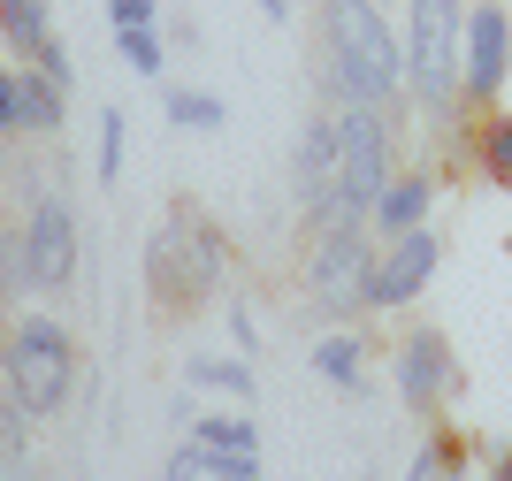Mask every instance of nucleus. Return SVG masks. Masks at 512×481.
Returning <instances> with one entry per match:
<instances>
[{"label":"nucleus","instance_id":"nucleus-8","mask_svg":"<svg viewBox=\"0 0 512 481\" xmlns=\"http://www.w3.org/2000/svg\"><path fill=\"white\" fill-rule=\"evenodd\" d=\"M436 260H444V237L428 230V222L406 230V237H383V260H375V275H367V314H398V306H413V298L428 291Z\"/></svg>","mask_w":512,"mask_h":481},{"label":"nucleus","instance_id":"nucleus-22","mask_svg":"<svg viewBox=\"0 0 512 481\" xmlns=\"http://www.w3.org/2000/svg\"><path fill=\"white\" fill-rule=\"evenodd\" d=\"M123 138H130L123 107H107V115H100V184H115V176H123Z\"/></svg>","mask_w":512,"mask_h":481},{"label":"nucleus","instance_id":"nucleus-24","mask_svg":"<svg viewBox=\"0 0 512 481\" xmlns=\"http://www.w3.org/2000/svg\"><path fill=\"white\" fill-rule=\"evenodd\" d=\"M169 474H176V481H184V474H207V443H199V436L176 443V451H169Z\"/></svg>","mask_w":512,"mask_h":481},{"label":"nucleus","instance_id":"nucleus-27","mask_svg":"<svg viewBox=\"0 0 512 481\" xmlns=\"http://www.w3.org/2000/svg\"><path fill=\"white\" fill-rule=\"evenodd\" d=\"M260 16H268V23H291V0H260Z\"/></svg>","mask_w":512,"mask_h":481},{"label":"nucleus","instance_id":"nucleus-25","mask_svg":"<svg viewBox=\"0 0 512 481\" xmlns=\"http://www.w3.org/2000/svg\"><path fill=\"white\" fill-rule=\"evenodd\" d=\"M230 344H237V352H260V329H253V306H230Z\"/></svg>","mask_w":512,"mask_h":481},{"label":"nucleus","instance_id":"nucleus-15","mask_svg":"<svg viewBox=\"0 0 512 481\" xmlns=\"http://www.w3.org/2000/svg\"><path fill=\"white\" fill-rule=\"evenodd\" d=\"M428 199H436V184L428 176H398V184L375 199V237H406L428 222Z\"/></svg>","mask_w":512,"mask_h":481},{"label":"nucleus","instance_id":"nucleus-17","mask_svg":"<svg viewBox=\"0 0 512 481\" xmlns=\"http://www.w3.org/2000/svg\"><path fill=\"white\" fill-rule=\"evenodd\" d=\"M184 382H192V390H222V398H253V367H245V359H207V352H192Z\"/></svg>","mask_w":512,"mask_h":481},{"label":"nucleus","instance_id":"nucleus-21","mask_svg":"<svg viewBox=\"0 0 512 481\" xmlns=\"http://www.w3.org/2000/svg\"><path fill=\"white\" fill-rule=\"evenodd\" d=\"M482 168H490L497 184L512 191V115H497V123L482 130Z\"/></svg>","mask_w":512,"mask_h":481},{"label":"nucleus","instance_id":"nucleus-20","mask_svg":"<svg viewBox=\"0 0 512 481\" xmlns=\"http://www.w3.org/2000/svg\"><path fill=\"white\" fill-rule=\"evenodd\" d=\"M31 420L39 413H23L16 398H0V459L8 466H23V451H31Z\"/></svg>","mask_w":512,"mask_h":481},{"label":"nucleus","instance_id":"nucleus-26","mask_svg":"<svg viewBox=\"0 0 512 481\" xmlns=\"http://www.w3.org/2000/svg\"><path fill=\"white\" fill-rule=\"evenodd\" d=\"M451 466H459V459H451V451H436V443H428L421 459H413V474H451Z\"/></svg>","mask_w":512,"mask_h":481},{"label":"nucleus","instance_id":"nucleus-23","mask_svg":"<svg viewBox=\"0 0 512 481\" xmlns=\"http://www.w3.org/2000/svg\"><path fill=\"white\" fill-rule=\"evenodd\" d=\"M107 23L123 31V23H161V8L153 0H107Z\"/></svg>","mask_w":512,"mask_h":481},{"label":"nucleus","instance_id":"nucleus-1","mask_svg":"<svg viewBox=\"0 0 512 481\" xmlns=\"http://www.w3.org/2000/svg\"><path fill=\"white\" fill-rule=\"evenodd\" d=\"M321 62L352 100L390 107L406 92V39L383 23V0H321Z\"/></svg>","mask_w":512,"mask_h":481},{"label":"nucleus","instance_id":"nucleus-5","mask_svg":"<svg viewBox=\"0 0 512 481\" xmlns=\"http://www.w3.org/2000/svg\"><path fill=\"white\" fill-rule=\"evenodd\" d=\"M367 275H375V245H367V222H329L306 245V298H314L329 321L367 314Z\"/></svg>","mask_w":512,"mask_h":481},{"label":"nucleus","instance_id":"nucleus-9","mask_svg":"<svg viewBox=\"0 0 512 481\" xmlns=\"http://www.w3.org/2000/svg\"><path fill=\"white\" fill-rule=\"evenodd\" d=\"M23 252H31V268H39V291H62L69 275H77V214H69L62 191H31Z\"/></svg>","mask_w":512,"mask_h":481},{"label":"nucleus","instance_id":"nucleus-11","mask_svg":"<svg viewBox=\"0 0 512 481\" xmlns=\"http://www.w3.org/2000/svg\"><path fill=\"white\" fill-rule=\"evenodd\" d=\"M512 69V16L497 0L467 8V100H497V84Z\"/></svg>","mask_w":512,"mask_h":481},{"label":"nucleus","instance_id":"nucleus-19","mask_svg":"<svg viewBox=\"0 0 512 481\" xmlns=\"http://www.w3.org/2000/svg\"><path fill=\"white\" fill-rule=\"evenodd\" d=\"M169 123L176 130H222V123H230V107L214 100V92H169Z\"/></svg>","mask_w":512,"mask_h":481},{"label":"nucleus","instance_id":"nucleus-2","mask_svg":"<svg viewBox=\"0 0 512 481\" xmlns=\"http://www.w3.org/2000/svg\"><path fill=\"white\" fill-rule=\"evenodd\" d=\"M222 268H230L222 230L192 207H176L169 222L146 237V291L161 298V306H199V298H214L222 291Z\"/></svg>","mask_w":512,"mask_h":481},{"label":"nucleus","instance_id":"nucleus-18","mask_svg":"<svg viewBox=\"0 0 512 481\" xmlns=\"http://www.w3.org/2000/svg\"><path fill=\"white\" fill-rule=\"evenodd\" d=\"M115 54L130 62V77H161V62H169L161 39H153V23H123V31H115Z\"/></svg>","mask_w":512,"mask_h":481},{"label":"nucleus","instance_id":"nucleus-4","mask_svg":"<svg viewBox=\"0 0 512 481\" xmlns=\"http://www.w3.org/2000/svg\"><path fill=\"white\" fill-rule=\"evenodd\" d=\"M8 398L39 420L69 413V398H77V344H69V329L54 314L16 321V336H8Z\"/></svg>","mask_w":512,"mask_h":481},{"label":"nucleus","instance_id":"nucleus-3","mask_svg":"<svg viewBox=\"0 0 512 481\" xmlns=\"http://www.w3.org/2000/svg\"><path fill=\"white\" fill-rule=\"evenodd\" d=\"M406 92L428 115L467 92V8L459 0H406Z\"/></svg>","mask_w":512,"mask_h":481},{"label":"nucleus","instance_id":"nucleus-10","mask_svg":"<svg viewBox=\"0 0 512 481\" xmlns=\"http://www.w3.org/2000/svg\"><path fill=\"white\" fill-rule=\"evenodd\" d=\"M0 130L8 138H54L62 130V84L39 62H16L0 77Z\"/></svg>","mask_w":512,"mask_h":481},{"label":"nucleus","instance_id":"nucleus-7","mask_svg":"<svg viewBox=\"0 0 512 481\" xmlns=\"http://www.w3.org/2000/svg\"><path fill=\"white\" fill-rule=\"evenodd\" d=\"M291 184H299L306 230L344 222V130H337V107H329V115H306L299 153H291Z\"/></svg>","mask_w":512,"mask_h":481},{"label":"nucleus","instance_id":"nucleus-13","mask_svg":"<svg viewBox=\"0 0 512 481\" xmlns=\"http://www.w3.org/2000/svg\"><path fill=\"white\" fill-rule=\"evenodd\" d=\"M192 436L207 443V474H230V481H253L260 474V428L253 420H192Z\"/></svg>","mask_w":512,"mask_h":481},{"label":"nucleus","instance_id":"nucleus-6","mask_svg":"<svg viewBox=\"0 0 512 481\" xmlns=\"http://www.w3.org/2000/svg\"><path fill=\"white\" fill-rule=\"evenodd\" d=\"M337 130H344V222H375V199L398 184L390 176V123L375 100H344Z\"/></svg>","mask_w":512,"mask_h":481},{"label":"nucleus","instance_id":"nucleus-16","mask_svg":"<svg viewBox=\"0 0 512 481\" xmlns=\"http://www.w3.org/2000/svg\"><path fill=\"white\" fill-rule=\"evenodd\" d=\"M0 23H8V54H16V62H46V54L62 46L39 0H8V8H0Z\"/></svg>","mask_w":512,"mask_h":481},{"label":"nucleus","instance_id":"nucleus-12","mask_svg":"<svg viewBox=\"0 0 512 481\" xmlns=\"http://www.w3.org/2000/svg\"><path fill=\"white\" fill-rule=\"evenodd\" d=\"M390 382H398V398H406L413 413H428V405L451 390V344L436 329H406V344L390 359Z\"/></svg>","mask_w":512,"mask_h":481},{"label":"nucleus","instance_id":"nucleus-14","mask_svg":"<svg viewBox=\"0 0 512 481\" xmlns=\"http://www.w3.org/2000/svg\"><path fill=\"white\" fill-rule=\"evenodd\" d=\"M314 375L337 382L344 398H360V390H367V352H360V336H352V329L314 336Z\"/></svg>","mask_w":512,"mask_h":481}]
</instances>
